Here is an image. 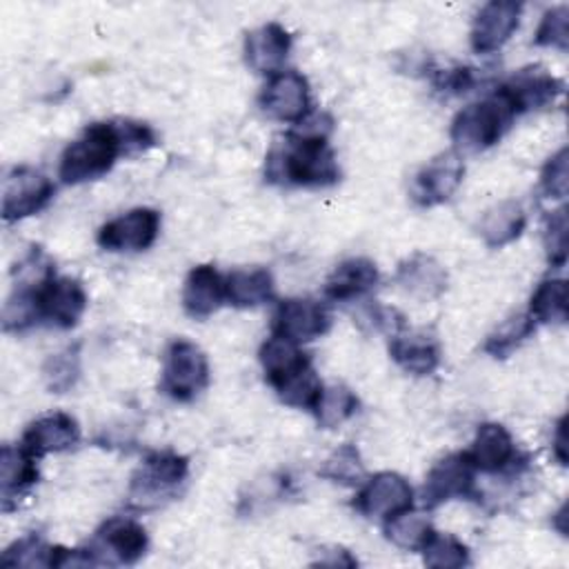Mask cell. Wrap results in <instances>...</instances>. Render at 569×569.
<instances>
[{
  "label": "cell",
  "instance_id": "obj_1",
  "mask_svg": "<svg viewBox=\"0 0 569 569\" xmlns=\"http://www.w3.org/2000/svg\"><path fill=\"white\" fill-rule=\"evenodd\" d=\"M333 120L327 113H309L293 131L276 140L267 153L264 178L282 187H331L340 180V167L329 144Z\"/></svg>",
  "mask_w": 569,
  "mask_h": 569
},
{
  "label": "cell",
  "instance_id": "obj_2",
  "mask_svg": "<svg viewBox=\"0 0 569 569\" xmlns=\"http://www.w3.org/2000/svg\"><path fill=\"white\" fill-rule=\"evenodd\" d=\"M260 365L267 382L289 407L311 409L322 391V382L311 369V360L287 338L271 336L260 347Z\"/></svg>",
  "mask_w": 569,
  "mask_h": 569
},
{
  "label": "cell",
  "instance_id": "obj_3",
  "mask_svg": "<svg viewBox=\"0 0 569 569\" xmlns=\"http://www.w3.org/2000/svg\"><path fill=\"white\" fill-rule=\"evenodd\" d=\"M118 156H124V147L116 120L93 122L62 151L58 176L64 184L96 180L113 167Z\"/></svg>",
  "mask_w": 569,
  "mask_h": 569
},
{
  "label": "cell",
  "instance_id": "obj_4",
  "mask_svg": "<svg viewBox=\"0 0 569 569\" xmlns=\"http://www.w3.org/2000/svg\"><path fill=\"white\" fill-rule=\"evenodd\" d=\"M513 116L511 104L500 91L467 104L451 122V142L456 153H480L493 147L511 127Z\"/></svg>",
  "mask_w": 569,
  "mask_h": 569
},
{
  "label": "cell",
  "instance_id": "obj_5",
  "mask_svg": "<svg viewBox=\"0 0 569 569\" xmlns=\"http://www.w3.org/2000/svg\"><path fill=\"white\" fill-rule=\"evenodd\" d=\"M189 476V462L176 451H153L133 471L129 482V502L138 509H151L178 493Z\"/></svg>",
  "mask_w": 569,
  "mask_h": 569
},
{
  "label": "cell",
  "instance_id": "obj_6",
  "mask_svg": "<svg viewBox=\"0 0 569 569\" xmlns=\"http://www.w3.org/2000/svg\"><path fill=\"white\" fill-rule=\"evenodd\" d=\"M209 385V360L204 351L184 338L173 340L164 351L160 389L178 400L189 402Z\"/></svg>",
  "mask_w": 569,
  "mask_h": 569
},
{
  "label": "cell",
  "instance_id": "obj_7",
  "mask_svg": "<svg viewBox=\"0 0 569 569\" xmlns=\"http://www.w3.org/2000/svg\"><path fill=\"white\" fill-rule=\"evenodd\" d=\"M149 538L144 527L129 516L104 520L87 549L93 565H133L147 551Z\"/></svg>",
  "mask_w": 569,
  "mask_h": 569
},
{
  "label": "cell",
  "instance_id": "obj_8",
  "mask_svg": "<svg viewBox=\"0 0 569 569\" xmlns=\"http://www.w3.org/2000/svg\"><path fill=\"white\" fill-rule=\"evenodd\" d=\"M260 107L280 122H302L311 113L309 82L296 69H280L269 76L260 91Z\"/></svg>",
  "mask_w": 569,
  "mask_h": 569
},
{
  "label": "cell",
  "instance_id": "obj_9",
  "mask_svg": "<svg viewBox=\"0 0 569 569\" xmlns=\"http://www.w3.org/2000/svg\"><path fill=\"white\" fill-rule=\"evenodd\" d=\"M53 182L38 169L16 167L2 184V220L18 222L44 209L53 198Z\"/></svg>",
  "mask_w": 569,
  "mask_h": 569
},
{
  "label": "cell",
  "instance_id": "obj_10",
  "mask_svg": "<svg viewBox=\"0 0 569 569\" xmlns=\"http://www.w3.org/2000/svg\"><path fill=\"white\" fill-rule=\"evenodd\" d=\"M160 231V213L151 207H136L109 222L98 231V244L107 251H144Z\"/></svg>",
  "mask_w": 569,
  "mask_h": 569
},
{
  "label": "cell",
  "instance_id": "obj_11",
  "mask_svg": "<svg viewBox=\"0 0 569 569\" xmlns=\"http://www.w3.org/2000/svg\"><path fill=\"white\" fill-rule=\"evenodd\" d=\"M331 327V313L313 298H287L273 313V336L287 338L296 345L325 336Z\"/></svg>",
  "mask_w": 569,
  "mask_h": 569
},
{
  "label": "cell",
  "instance_id": "obj_12",
  "mask_svg": "<svg viewBox=\"0 0 569 569\" xmlns=\"http://www.w3.org/2000/svg\"><path fill=\"white\" fill-rule=\"evenodd\" d=\"M353 505L367 518L389 520L411 509L413 489L400 473L380 471L360 487Z\"/></svg>",
  "mask_w": 569,
  "mask_h": 569
},
{
  "label": "cell",
  "instance_id": "obj_13",
  "mask_svg": "<svg viewBox=\"0 0 569 569\" xmlns=\"http://www.w3.org/2000/svg\"><path fill=\"white\" fill-rule=\"evenodd\" d=\"M465 176L462 158L456 151H445L431 158L411 182V198L420 207H433L453 196Z\"/></svg>",
  "mask_w": 569,
  "mask_h": 569
},
{
  "label": "cell",
  "instance_id": "obj_14",
  "mask_svg": "<svg viewBox=\"0 0 569 569\" xmlns=\"http://www.w3.org/2000/svg\"><path fill=\"white\" fill-rule=\"evenodd\" d=\"M476 493L473 467L462 453H451L438 460L422 485V505L436 509L453 498H471Z\"/></svg>",
  "mask_w": 569,
  "mask_h": 569
},
{
  "label": "cell",
  "instance_id": "obj_15",
  "mask_svg": "<svg viewBox=\"0 0 569 569\" xmlns=\"http://www.w3.org/2000/svg\"><path fill=\"white\" fill-rule=\"evenodd\" d=\"M87 291L71 276H51L40 289V320L58 329H71L87 309Z\"/></svg>",
  "mask_w": 569,
  "mask_h": 569
},
{
  "label": "cell",
  "instance_id": "obj_16",
  "mask_svg": "<svg viewBox=\"0 0 569 569\" xmlns=\"http://www.w3.org/2000/svg\"><path fill=\"white\" fill-rule=\"evenodd\" d=\"M520 13H522L520 2H511V0L487 2L478 11V16L471 24V36H469L471 49L476 53L498 51L511 38V33L518 29Z\"/></svg>",
  "mask_w": 569,
  "mask_h": 569
},
{
  "label": "cell",
  "instance_id": "obj_17",
  "mask_svg": "<svg viewBox=\"0 0 569 569\" xmlns=\"http://www.w3.org/2000/svg\"><path fill=\"white\" fill-rule=\"evenodd\" d=\"M498 91L507 98L513 113H525L553 102L562 91V82L540 67H527L516 71Z\"/></svg>",
  "mask_w": 569,
  "mask_h": 569
},
{
  "label": "cell",
  "instance_id": "obj_18",
  "mask_svg": "<svg viewBox=\"0 0 569 569\" xmlns=\"http://www.w3.org/2000/svg\"><path fill=\"white\" fill-rule=\"evenodd\" d=\"M465 458L473 471L500 473L513 467L518 451L511 433L498 422H485L478 427L471 447L465 451Z\"/></svg>",
  "mask_w": 569,
  "mask_h": 569
},
{
  "label": "cell",
  "instance_id": "obj_19",
  "mask_svg": "<svg viewBox=\"0 0 569 569\" xmlns=\"http://www.w3.org/2000/svg\"><path fill=\"white\" fill-rule=\"evenodd\" d=\"M80 440V427L76 418L64 411H53L36 418L22 433V449L33 458L71 449Z\"/></svg>",
  "mask_w": 569,
  "mask_h": 569
},
{
  "label": "cell",
  "instance_id": "obj_20",
  "mask_svg": "<svg viewBox=\"0 0 569 569\" xmlns=\"http://www.w3.org/2000/svg\"><path fill=\"white\" fill-rule=\"evenodd\" d=\"M291 51V36L278 22H267L244 38V60L256 73L273 76Z\"/></svg>",
  "mask_w": 569,
  "mask_h": 569
},
{
  "label": "cell",
  "instance_id": "obj_21",
  "mask_svg": "<svg viewBox=\"0 0 569 569\" xmlns=\"http://www.w3.org/2000/svg\"><path fill=\"white\" fill-rule=\"evenodd\" d=\"M224 300L227 284L220 271H216L211 264H198L189 271L182 289V307L191 318H209Z\"/></svg>",
  "mask_w": 569,
  "mask_h": 569
},
{
  "label": "cell",
  "instance_id": "obj_22",
  "mask_svg": "<svg viewBox=\"0 0 569 569\" xmlns=\"http://www.w3.org/2000/svg\"><path fill=\"white\" fill-rule=\"evenodd\" d=\"M29 451L22 445H4L0 456V493H2V509L11 511L36 482H38V467Z\"/></svg>",
  "mask_w": 569,
  "mask_h": 569
},
{
  "label": "cell",
  "instance_id": "obj_23",
  "mask_svg": "<svg viewBox=\"0 0 569 569\" xmlns=\"http://www.w3.org/2000/svg\"><path fill=\"white\" fill-rule=\"evenodd\" d=\"M378 267L369 258H347L342 260L325 282V296L338 302L356 300L378 284Z\"/></svg>",
  "mask_w": 569,
  "mask_h": 569
},
{
  "label": "cell",
  "instance_id": "obj_24",
  "mask_svg": "<svg viewBox=\"0 0 569 569\" xmlns=\"http://www.w3.org/2000/svg\"><path fill=\"white\" fill-rule=\"evenodd\" d=\"M389 353L398 367L413 376H429L440 365V345L425 331L396 333L389 342Z\"/></svg>",
  "mask_w": 569,
  "mask_h": 569
},
{
  "label": "cell",
  "instance_id": "obj_25",
  "mask_svg": "<svg viewBox=\"0 0 569 569\" xmlns=\"http://www.w3.org/2000/svg\"><path fill=\"white\" fill-rule=\"evenodd\" d=\"M398 284L418 300H433L447 289L445 267L427 253H413L396 271Z\"/></svg>",
  "mask_w": 569,
  "mask_h": 569
},
{
  "label": "cell",
  "instance_id": "obj_26",
  "mask_svg": "<svg viewBox=\"0 0 569 569\" xmlns=\"http://www.w3.org/2000/svg\"><path fill=\"white\" fill-rule=\"evenodd\" d=\"M227 300L233 307H258L269 300H273V276L264 267H247V269H233L227 278Z\"/></svg>",
  "mask_w": 569,
  "mask_h": 569
},
{
  "label": "cell",
  "instance_id": "obj_27",
  "mask_svg": "<svg viewBox=\"0 0 569 569\" xmlns=\"http://www.w3.org/2000/svg\"><path fill=\"white\" fill-rule=\"evenodd\" d=\"M527 224V213L525 209L513 202V200H505L496 207H491L482 220H480V236L487 242V247H502L509 244L511 240H516L522 229Z\"/></svg>",
  "mask_w": 569,
  "mask_h": 569
},
{
  "label": "cell",
  "instance_id": "obj_28",
  "mask_svg": "<svg viewBox=\"0 0 569 569\" xmlns=\"http://www.w3.org/2000/svg\"><path fill=\"white\" fill-rule=\"evenodd\" d=\"M358 409V398L347 385H327L322 387L316 405H313V416L322 429H333L349 420Z\"/></svg>",
  "mask_w": 569,
  "mask_h": 569
},
{
  "label": "cell",
  "instance_id": "obj_29",
  "mask_svg": "<svg viewBox=\"0 0 569 569\" xmlns=\"http://www.w3.org/2000/svg\"><path fill=\"white\" fill-rule=\"evenodd\" d=\"M385 536L400 549L420 551L427 545V540L433 536V527L425 513H416L407 509L385 520Z\"/></svg>",
  "mask_w": 569,
  "mask_h": 569
},
{
  "label": "cell",
  "instance_id": "obj_30",
  "mask_svg": "<svg viewBox=\"0 0 569 569\" xmlns=\"http://www.w3.org/2000/svg\"><path fill=\"white\" fill-rule=\"evenodd\" d=\"M567 307V280L547 278L538 284L529 302V316L533 322H565Z\"/></svg>",
  "mask_w": 569,
  "mask_h": 569
},
{
  "label": "cell",
  "instance_id": "obj_31",
  "mask_svg": "<svg viewBox=\"0 0 569 569\" xmlns=\"http://www.w3.org/2000/svg\"><path fill=\"white\" fill-rule=\"evenodd\" d=\"M536 329V322L529 313H518L505 320L485 342V351L493 358H507L525 338Z\"/></svg>",
  "mask_w": 569,
  "mask_h": 569
},
{
  "label": "cell",
  "instance_id": "obj_32",
  "mask_svg": "<svg viewBox=\"0 0 569 569\" xmlns=\"http://www.w3.org/2000/svg\"><path fill=\"white\" fill-rule=\"evenodd\" d=\"M420 551L425 553V565L433 569H458L469 565L467 545H462L456 536L449 533L433 531V536Z\"/></svg>",
  "mask_w": 569,
  "mask_h": 569
},
{
  "label": "cell",
  "instance_id": "obj_33",
  "mask_svg": "<svg viewBox=\"0 0 569 569\" xmlns=\"http://www.w3.org/2000/svg\"><path fill=\"white\" fill-rule=\"evenodd\" d=\"M56 547H49L40 536H24L4 549L0 562L7 567H53Z\"/></svg>",
  "mask_w": 569,
  "mask_h": 569
},
{
  "label": "cell",
  "instance_id": "obj_34",
  "mask_svg": "<svg viewBox=\"0 0 569 569\" xmlns=\"http://www.w3.org/2000/svg\"><path fill=\"white\" fill-rule=\"evenodd\" d=\"M42 373H44L47 387L53 393H62V391L71 389L76 385V380H78V373H80V351H78V345L67 347V349L49 356L44 367H42Z\"/></svg>",
  "mask_w": 569,
  "mask_h": 569
},
{
  "label": "cell",
  "instance_id": "obj_35",
  "mask_svg": "<svg viewBox=\"0 0 569 569\" xmlns=\"http://www.w3.org/2000/svg\"><path fill=\"white\" fill-rule=\"evenodd\" d=\"M320 473L340 485H358L365 478V467L360 453L353 445L338 447L327 460Z\"/></svg>",
  "mask_w": 569,
  "mask_h": 569
},
{
  "label": "cell",
  "instance_id": "obj_36",
  "mask_svg": "<svg viewBox=\"0 0 569 569\" xmlns=\"http://www.w3.org/2000/svg\"><path fill=\"white\" fill-rule=\"evenodd\" d=\"M533 42L538 47H551V49L567 51V47H569V9L565 4L549 9L542 16Z\"/></svg>",
  "mask_w": 569,
  "mask_h": 569
},
{
  "label": "cell",
  "instance_id": "obj_37",
  "mask_svg": "<svg viewBox=\"0 0 569 569\" xmlns=\"http://www.w3.org/2000/svg\"><path fill=\"white\" fill-rule=\"evenodd\" d=\"M569 187V160L567 147L553 153L540 171V189L547 198H565Z\"/></svg>",
  "mask_w": 569,
  "mask_h": 569
},
{
  "label": "cell",
  "instance_id": "obj_38",
  "mask_svg": "<svg viewBox=\"0 0 569 569\" xmlns=\"http://www.w3.org/2000/svg\"><path fill=\"white\" fill-rule=\"evenodd\" d=\"M545 249L553 267H562L567 260V211L558 209L547 216L545 222Z\"/></svg>",
  "mask_w": 569,
  "mask_h": 569
},
{
  "label": "cell",
  "instance_id": "obj_39",
  "mask_svg": "<svg viewBox=\"0 0 569 569\" xmlns=\"http://www.w3.org/2000/svg\"><path fill=\"white\" fill-rule=\"evenodd\" d=\"M120 140L124 147V156H133L140 151H147L156 142V133L149 124L136 122V120H116Z\"/></svg>",
  "mask_w": 569,
  "mask_h": 569
},
{
  "label": "cell",
  "instance_id": "obj_40",
  "mask_svg": "<svg viewBox=\"0 0 569 569\" xmlns=\"http://www.w3.org/2000/svg\"><path fill=\"white\" fill-rule=\"evenodd\" d=\"M471 84H473V73H471L469 67L449 69L447 73H442V80H440V89L453 91V93H462V91H467Z\"/></svg>",
  "mask_w": 569,
  "mask_h": 569
},
{
  "label": "cell",
  "instance_id": "obj_41",
  "mask_svg": "<svg viewBox=\"0 0 569 569\" xmlns=\"http://www.w3.org/2000/svg\"><path fill=\"white\" fill-rule=\"evenodd\" d=\"M565 422H567V418L562 416L556 425V436H553V453H556L560 465H567V436H565L567 429H565Z\"/></svg>",
  "mask_w": 569,
  "mask_h": 569
}]
</instances>
